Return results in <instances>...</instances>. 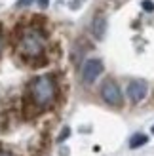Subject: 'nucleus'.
<instances>
[{"instance_id": "1", "label": "nucleus", "mask_w": 154, "mask_h": 156, "mask_svg": "<svg viewBox=\"0 0 154 156\" xmlns=\"http://www.w3.org/2000/svg\"><path fill=\"white\" fill-rule=\"evenodd\" d=\"M29 95H30V101H33L40 111L48 108L50 105H53L55 95H57L55 78L51 74L36 76L34 80H30V84H29Z\"/></svg>"}, {"instance_id": "2", "label": "nucleus", "mask_w": 154, "mask_h": 156, "mask_svg": "<svg viewBox=\"0 0 154 156\" xmlns=\"http://www.w3.org/2000/svg\"><path fill=\"white\" fill-rule=\"evenodd\" d=\"M44 34L40 33L38 29L30 27V29H25L21 34V40H19V46L17 50L23 57L27 59H36L44 55Z\"/></svg>"}, {"instance_id": "3", "label": "nucleus", "mask_w": 154, "mask_h": 156, "mask_svg": "<svg viewBox=\"0 0 154 156\" xmlns=\"http://www.w3.org/2000/svg\"><path fill=\"white\" fill-rule=\"evenodd\" d=\"M101 97L107 105L110 107H122L124 99H122V91L120 86L112 80V78H107V80L101 84Z\"/></svg>"}, {"instance_id": "4", "label": "nucleus", "mask_w": 154, "mask_h": 156, "mask_svg": "<svg viewBox=\"0 0 154 156\" xmlns=\"http://www.w3.org/2000/svg\"><path fill=\"white\" fill-rule=\"evenodd\" d=\"M103 73V61L101 59H86L82 65V82L84 84H93L99 74Z\"/></svg>"}, {"instance_id": "5", "label": "nucleus", "mask_w": 154, "mask_h": 156, "mask_svg": "<svg viewBox=\"0 0 154 156\" xmlns=\"http://www.w3.org/2000/svg\"><path fill=\"white\" fill-rule=\"evenodd\" d=\"M147 91H149V86L145 80H131L128 84V97L133 105L141 103V101L147 97Z\"/></svg>"}, {"instance_id": "6", "label": "nucleus", "mask_w": 154, "mask_h": 156, "mask_svg": "<svg viewBox=\"0 0 154 156\" xmlns=\"http://www.w3.org/2000/svg\"><path fill=\"white\" fill-rule=\"evenodd\" d=\"M105 33H107V17L103 13H95V17L91 19V34L97 40H103Z\"/></svg>"}, {"instance_id": "7", "label": "nucleus", "mask_w": 154, "mask_h": 156, "mask_svg": "<svg viewBox=\"0 0 154 156\" xmlns=\"http://www.w3.org/2000/svg\"><path fill=\"white\" fill-rule=\"evenodd\" d=\"M147 141H149V137H147V135H143V133H135L131 139H129V147H131V149H139V147H143Z\"/></svg>"}, {"instance_id": "8", "label": "nucleus", "mask_w": 154, "mask_h": 156, "mask_svg": "<svg viewBox=\"0 0 154 156\" xmlns=\"http://www.w3.org/2000/svg\"><path fill=\"white\" fill-rule=\"evenodd\" d=\"M143 10L145 12H154V2H152V0H143Z\"/></svg>"}, {"instance_id": "9", "label": "nucleus", "mask_w": 154, "mask_h": 156, "mask_svg": "<svg viewBox=\"0 0 154 156\" xmlns=\"http://www.w3.org/2000/svg\"><path fill=\"white\" fill-rule=\"evenodd\" d=\"M68 135H71V129H68V128H63V131H61V135L57 137V141H59V143H61V141H65V139H67Z\"/></svg>"}, {"instance_id": "10", "label": "nucleus", "mask_w": 154, "mask_h": 156, "mask_svg": "<svg viewBox=\"0 0 154 156\" xmlns=\"http://www.w3.org/2000/svg\"><path fill=\"white\" fill-rule=\"evenodd\" d=\"M30 2H33V0H19V2H17V8H25V6H29Z\"/></svg>"}, {"instance_id": "11", "label": "nucleus", "mask_w": 154, "mask_h": 156, "mask_svg": "<svg viewBox=\"0 0 154 156\" xmlns=\"http://www.w3.org/2000/svg\"><path fill=\"white\" fill-rule=\"evenodd\" d=\"M38 4H40V8H48L50 0H38Z\"/></svg>"}, {"instance_id": "12", "label": "nucleus", "mask_w": 154, "mask_h": 156, "mask_svg": "<svg viewBox=\"0 0 154 156\" xmlns=\"http://www.w3.org/2000/svg\"><path fill=\"white\" fill-rule=\"evenodd\" d=\"M0 156H15V154H12V152H8V151H0Z\"/></svg>"}, {"instance_id": "13", "label": "nucleus", "mask_w": 154, "mask_h": 156, "mask_svg": "<svg viewBox=\"0 0 154 156\" xmlns=\"http://www.w3.org/2000/svg\"><path fill=\"white\" fill-rule=\"evenodd\" d=\"M0 51H2V36H0Z\"/></svg>"}, {"instance_id": "14", "label": "nucleus", "mask_w": 154, "mask_h": 156, "mask_svg": "<svg viewBox=\"0 0 154 156\" xmlns=\"http://www.w3.org/2000/svg\"><path fill=\"white\" fill-rule=\"evenodd\" d=\"M152 133H154V126H152Z\"/></svg>"}]
</instances>
